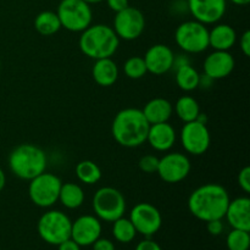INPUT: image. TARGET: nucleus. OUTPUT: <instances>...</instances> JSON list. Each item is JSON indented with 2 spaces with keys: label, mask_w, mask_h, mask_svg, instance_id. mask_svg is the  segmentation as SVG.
<instances>
[{
  "label": "nucleus",
  "mask_w": 250,
  "mask_h": 250,
  "mask_svg": "<svg viewBox=\"0 0 250 250\" xmlns=\"http://www.w3.org/2000/svg\"><path fill=\"white\" fill-rule=\"evenodd\" d=\"M229 200L226 188L217 183H207L193 190L188 198V209L200 221L222 220Z\"/></svg>",
  "instance_id": "obj_1"
},
{
  "label": "nucleus",
  "mask_w": 250,
  "mask_h": 250,
  "mask_svg": "<svg viewBox=\"0 0 250 250\" xmlns=\"http://www.w3.org/2000/svg\"><path fill=\"white\" fill-rule=\"evenodd\" d=\"M150 124L143 111L136 107L121 110L114 117L111 133L115 141L125 148H137L146 142Z\"/></svg>",
  "instance_id": "obj_2"
},
{
  "label": "nucleus",
  "mask_w": 250,
  "mask_h": 250,
  "mask_svg": "<svg viewBox=\"0 0 250 250\" xmlns=\"http://www.w3.org/2000/svg\"><path fill=\"white\" fill-rule=\"evenodd\" d=\"M78 46L81 51L93 60L111 58L120 45V38L107 24H90L81 32Z\"/></svg>",
  "instance_id": "obj_3"
},
{
  "label": "nucleus",
  "mask_w": 250,
  "mask_h": 250,
  "mask_svg": "<svg viewBox=\"0 0 250 250\" xmlns=\"http://www.w3.org/2000/svg\"><path fill=\"white\" fill-rule=\"evenodd\" d=\"M48 158L43 149L33 144H21L10 153L9 167L16 177L31 181L43 173Z\"/></svg>",
  "instance_id": "obj_4"
},
{
  "label": "nucleus",
  "mask_w": 250,
  "mask_h": 250,
  "mask_svg": "<svg viewBox=\"0 0 250 250\" xmlns=\"http://www.w3.org/2000/svg\"><path fill=\"white\" fill-rule=\"evenodd\" d=\"M72 221L60 210H49L38 220L37 231L45 243L56 246L71 238Z\"/></svg>",
  "instance_id": "obj_5"
},
{
  "label": "nucleus",
  "mask_w": 250,
  "mask_h": 250,
  "mask_svg": "<svg viewBox=\"0 0 250 250\" xmlns=\"http://www.w3.org/2000/svg\"><path fill=\"white\" fill-rule=\"evenodd\" d=\"M93 210L95 216L105 222H114L126 212V199L119 189L114 187H102L94 193Z\"/></svg>",
  "instance_id": "obj_6"
},
{
  "label": "nucleus",
  "mask_w": 250,
  "mask_h": 250,
  "mask_svg": "<svg viewBox=\"0 0 250 250\" xmlns=\"http://www.w3.org/2000/svg\"><path fill=\"white\" fill-rule=\"evenodd\" d=\"M56 14L61 27L70 32H83L92 24V7L83 0H61Z\"/></svg>",
  "instance_id": "obj_7"
},
{
  "label": "nucleus",
  "mask_w": 250,
  "mask_h": 250,
  "mask_svg": "<svg viewBox=\"0 0 250 250\" xmlns=\"http://www.w3.org/2000/svg\"><path fill=\"white\" fill-rule=\"evenodd\" d=\"M175 42L186 53H203L209 48V29L195 20L182 22L175 31Z\"/></svg>",
  "instance_id": "obj_8"
},
{
  "label": "nucleus",
  "mask_w": 250,
  "mask_h": 250,
  "mask_svg": "<svg viewBox=\"0 0 250 250\" xmlns=\"http://www.w3.org/2000/svg\"><path fill=\"white\" fill-rule=\"evenodd\" d=\"M62 182L54 173H43L29 181L28 195L31 202L39 208H50L59 200Z\"/></svg>",
  "instance_id": "obj_9"
},
{
  "label": "nucleus",
  "mask_w": 250,
  "mask_h": 250,
  "mask_svg": "<svg viewBox=\"0 0 250 250\" xmlns=\"http://www.w3.org/2000/svg\"><path fill=\"white\" fill-rule=\"evenodd\" d=\"M181 143L190 155L199 156L207 153L211 144V134L207 122L199 120L186 122L181 129Z\"/></svg>",
  "instance_id": "obj_10"
},
{
  "label": "nucleus",
  "mask_w": 250,
  "mask_h": 250,
  "mask_svg": "<svg viewBox=\"0 0 250 250\" xmlns=\"http://www.w3.org/2000/svg\"><path fill=\"white\" fill-rule=\"evenodd\" d=\"M146 28V19L143 12L137 7L127 6L126 9L116 12L114 19V27L116 36L124 41H134L139 38Z\"/></svg>",
  "instance_id": "obj_11"
},
{
  "label": "nucleus",
  "mask_w": 250,
  "mask_h": 250,
  "mask_svg": "<svg viewBox=\"0 0 250 250\" xmlns=\"http://www.w3.org/2000/svg\"><path fill=\"white\" fill-rule=\"evenodd\" d=\"M129 220L133 224L137 233L150 238L161 229L163 216L158 208L149 203H138L129 212Z\"/></svg>",
  "instance_id": "obj_12"
},
{
  "label": "nucleus",
  "mask_w": 250,
  "mask_h": 250,
  "mask_svg": "<svg viewBox=\"0 0 250 250\" xmlns=\"http://www.w3.org/2000/svg\"><path fill=\"white\" fill-rule=\"evenodd\" d=\"M192 170L189 158L182 153H168L159 159L158 175L166 183H180L188 177Z\"/></svg>",
  "instance_id": "obj_13"
},
{
  "label": "nucleus",
  "mask_w": 250,
  "mask_h": 250,
  "mask_svg": "<svg viewBox=\"0 0 250 250\" xmlns=\"http://www.w3.org/2000/svg\"><path fill=\"white\" fill-rule=\"evenodd\" d=\"M187 7L195 21L208 26L221 21L226 14L227 0H187Z\"/></svg>",
  "instance_id": "obj_14"
},
{
  "label": "nucleus",
  "mask_w": 250,
  "mask_h": 250,
  "mask_svg": "<svg viewBox=\"0 0 250 250\" xmlns=\"http://www.w3.org/2000/svg\"><path fill=\"white\" fill-rule=\"evenodd\" d=\"M102 237V222L97 216L83 215L72 222L71 239L81 247H89Z\"/></svg>",
  "instance_id": "obj_15"
},
{
  "label": "nucleus",
  "mask_w": 250,
  "mask_h": 250,
  "mask_svg": "<svg viewBox=\"0 0 250 250\" xmlns=\"http://www.w3.org/2000/svg\"><path fill=\"white\" fill-rule=\"evenodd\" d=\"M236 61L229 51L214 50L205 58L204 75L209 80H222L233 72Z\"/></svg>",
  "instance_id": "obj_16"
},
{
  "label": "nucleus",
  "mask_w": 250,
  "mask_h": 250,
  "mask_svg": "<svg viewBox=\"0 0 250 250\" xmlns=\"http://www.w3.org/2000/svg\"><path fill=\"white\" fill-rule=\"evenodd\" d=\"M143 59L148 72L160 76L173 67L175 54L170 46L165 44H155L146 50Z\"/></svg>",
  "instance_id": "obj_17"
},
{
  "label": "nucleus",
  "mask_w": 250,
  "mask_h": 250,
  "mask_svg": "<svg viewBox=\"0 0 250 250\" xmlns=\"http://www.w3.org/2000/svg\"><path fill=\"white\" fill-rule=\"evenodd\" d=\"M177 133L168 122L150 125L146 136L149 146L156 151H168L176 143Z\"/></svg>",
  "instance_id": "obj_18"
},
{
  "label": "nucleus",
  "mask_w": 250,
  "mask_h": 250,
  "mask_svg": "<svg viewBox=\"0 0 250 250\" xmlns=\"http://www.w3.org/2000/svg\"><path fill=\"white\" fill-rule=\"evenodd\" d=\"M227 222L232 229L250 232V199L248 197H239L229 200L225 214Z\"/></svg>",
  "instance_id": "obj_19"
},
{
  "label": "nucleus",
  "mask_w": 250,
  "mask_h": 250,
  "mask_svg": "<svg viewBox=\"0 0 250 250\" xmlns=\"http://www.w3.org/2000/svg\"><path fill=\"white\" fill-rule=\"evenodd\" d=\"M237 42V33L233 27L227 23H215L209 29V46L214 50L229 51Z\"/></svg>",
  "instance_id": "obj_20"
},
{
  "label": "nucleus",
  "mask_w": 250,
  "mask_h": 250,
  "mask_svg": "<svg viewBox=\"0 0 250 250\" xmlns=\"http://www.w3.org/2000/svg\"><path fill=\"white\" fill-rule=\"evenodd\" d=\"M119 66L111 58L98 59L92 68L93 80L100 87L114 85L119 78Z\"/></svg>",
  "instance_id": "obj_21"
},
{
  "label": "nucleus",
  "mask_w": 250,
  "mask_h": 250,
  "mask_svg": "<svg viewBox=\"0 0 250 250\" xmlns=\"http://www.w3.org/2000/svg\"><path fill=\"white\" fill-rule=\"evenodd\" d=\"M143 115L150 125L168 122L173 112V106L165 98H154L143 107Z\"/></svg>",
  "instance_id": "obj_22"
},
{
  "label": "nucleus",
  "mask_w": 250,
  "mask_h": 250,
  "mask_svg": "<svg viewBox=\"0 0 250 250\" xmlns=\"http://www.w3.org/2000/svg\"><path fill=\"white\" fill-rule=\"evenodd\" d=\"M66 209L75 210L82 207L84 203V192L77 183H62L59 193V200Z\"/></svg>",
  "instance_id": "obj_23"
},
{
  "label": "nucleus",
  "mask_w": 250,
  "mask_h": 250,
  "mask_svg": "<svg viewBox=\"0 0 250 250\" xmlns=\"http://www.w3.org/2000/svg\"><path fill=\"white\" fill-rule=\"evenodd\" d=\"M175 80L176 84L178 85L180 89L185 90V92H192L199 87L202 77L190 63H185V65L176 67Z\"/></svg>",
  "instance_id": "obj_24"
},
{
  "label": "nucleus",
  "mask_w": 250,
  "mask_h": 250,
  "mask_svg": "<svg viewBox=\"0 0 250 250\" xmlns=\"http://www.w3.org/2000/svg\"><path fill=\"white\" fill-rule=\"evenodd\" d=\"M34 28L39 34L48 37L58 33L62 27H61L58 14L46 10V11H42L37 15V17L34 19Z\"/></svg>",
  "instance_id": "obj_25"
},
{
  "label": "nucleus",
  "mask_w": 250,
  "mask_h": 250,
  "mask_svg": "<svg viewBox=\"0 0 250 250\" xmlns=\"http://www.w3.org/2000/svg\"><path fill=\"white\" fill-rule=\"evenodd\" d=\"M173 110H175L178 119L185 122V124L186 122L194 121L202 114L199 103L190 95H183V97L178 98Z\"/></svg>",
  "instance_id": "obj_26"
},
{
  "label": "nucleus",
  "mask_w": 250,
  "mask_h": 250,
  "mask_svg": "<svg viewBox=\"0 0 250 250\" xmlns=\"http://www.w3.org/2000/svg\"><path fill=\"white\" fill-rule=\"evenodd\" d=\"M76 176L78 181L88 186L95 185L102 180V168L92 160H82L76 165Z\"/></svg>",
  "instance_id": "obj_27"
},
{
  "label": "nucleus",
  "mask_w": 250,
  "mask_h": 250,
  "mask_svg": "<svg viewBox=\"0 0 250 250\" xmlns=\"http://www.w3.org/2000/svg\"><path fill=\"white\" fill-rule=\"evenodd\" d=\"M112 236L120 243H131L137 236V231L134 229L131 220L126 217H120L112 222Z\"/></svg>",
  "instance_id": "obj_28"
},
{
  "label": "nucleus",
  "mask_w": 250,
  "mask_h": 250,
  "mask_svg": "<svg viewBox=\"0 0 250 250\" xmlns=\"http://www.w3.org/2000/svg\"><path fill=\"white\" fill-rule=\"evenodd\" d=\"M226 246L229 250H249L250 234L249 231L232 229L227 234Z\"/></svg>",
  "instance_id": "obj_29"
},
{
  "label": "nucleus",
  "mask_w": 250,
  "mask_h": 250,
  "mask_svg": "<svg viewBox=\"0 0 250 250\" xmlns=\"http://www.w3.org/2000/svg\"><path fill=\"white\" fill-rule=\"evenodd\" d=\"M124 72L131 80L143 78L148 72L144 59L142 56H131L129 59H127L124 65Z\"/></svg>",
  "instance_id": "obj_30"
},
{
  "label": "nucleus",
  "mask_w": 250,
  "mask_h": 250,
  "mask_svg": "<svg viewBox=\"0 0 250 250\" xmlns=\"http://www.w3.org/2000/svg\"><path fill=\"white\" fill-rule=\"evenodd\" d=\"M138 166L143 172L146 173H156L159 167V158L155 155H144L139 159Z\"/></svg>",
  "instance_id": "obj_31"
},
{
  "label": "nucleus",
  "mask_w": 250,
  "mask_h": 250,
  "mask_svg": "<svg viewBox=\"0 0 250 250\" xmlns=\"http://www.w3.org/2000/svg\"><path fill=\"white\" fill-rule=\"evenodd\" d=\"M238 186L244 193H250V167L246 166L238 173Z\"/></svg>",
  "instance_id": "obj_32"
},
{
  "label": "nucleus",
  "mask_w": 250,
  "mask_h": 250,
  "mask_svg": "<svg viewBox=\"0 0 250 250\" xmlns=\"http://www.w3.org/2000/svg\"><path fill=\"white\" fill-rule=\"evenodd\" d=\"M224 227L222 220H211L207 222V229L211 236H220L224 232Z\"/></svg>",
  "instance_id": "obj_33"
},
{
  "label": "nucleus",
  "mask_w": 250,
  "mask_h": 250,
  "mask_svg": "<svg viewBox=\"0 0 250 250\" xmlns=\"http://www.w3.org/2000/svg\"><path fill=\"white\" fill-rule=\"evenodd\" d=\"M92 246L93 250H116L115 249V244L110 239L102 238V237H99Z\"/></svg>",
  "instance_id": "obj_34"
},
{
  "label": "nucleus",
  "mask_w": 250,
  "mask_h": 250,
  "mask_svg": "<svg viewBox=\"0 0 250 250\" xmlns=\"http://www.w3.org/2000/svg\"><path fill=\"white\" fill-rule=\"evenodd\" d=\"M134 250H163V249H161V247L159 246L155 241H153V239L150 238H146L137 244L136 249Z\"/></svg>",
  "instance_id": "obj_35"
},
{
  "label": "nucleus",
  "mask_w": 250,
  "mask_h": 250,
  "mask_svg": "<svg viewBox=\"0 0 250 250\" xmlns=\"http://www.w3.org/2000/svg\"><path fill=\"white\" fill-rule=\"evenodd\" d=\"M241 50L244 54V56H250V31H246L241 37Z\"/></svg>",
  "instance_id": "obj_36"
},
{
  "label": "nucleus",
  "mask_w": 250,
  "mask_h": 250,
  "mask_svg": "<svg viewBox=\"0 0 250 250\" xmlns=\"http://www.w3.org/2000/svg\"><path fill=\"white\" fill-rule=\"evenodd\" d=\"M106 4L110 10L114 12H119L128 6V0H106Z\"/></svg>",
  "instance_id": "obj_37"
},
{
  "label": "nucleus",
  "mask_w": 250,
  "mask_h": 250,
  "mask_svg": "<svg viewBox=\"0 0 250 250\" xmlns=\"http://www.w3.org/2000/svg\"><path fill=\"white\" fill-rule=\"evenodd\" d=\"M58 250H81V246H78L73 239L68 238L65 242L59 244Z\"/></svg>",
  "instance_id": "obj_38"
},
{
  "label": "nucleus",
  "mask_w": 250,
  "mask_h": 250,
  "mask_svg": "<svg viewBox=\"0 0 250 250\" xmlns=\"http://www.w3.org/2000/svg\"><path fill=\"white\" fill-rule=\"evenodd\" d=\"M5 185H6V176H5V172L0 167V192L4 189Z\"/></svg>",
  "instance_id": "obj_39"
},
{
  "label": "nucleus",
  "mask_w": 250,
  "mask_h": 250,
  "mask_svg": "<svg viewBox=\"0 0 250 250\" xmlns=\"http://www.w3.org/2000/svg\"><path fill=\"white\" fill-rule=\"evenodd\" d=\"M232 4L238 5V6H244V5H248L250 2V0H229Z\"/></svg>",
  "instance_id": "obj_40"
},
{
  "label": "nucleus",
  "mask_w": 250,
  "mask_h": 250,
  "mask_svg": "<svg viewBox=\"0 0 250 250\" xmlns=\"http://www.w3.org/2000/svg\"><path fill=\"white\" fill-rule=\"evenodd\" d=\"M83 1H85L87 4L92 5V4H99V2L104 1V0H83Z\"/></svg>",
  "instance_id": "obj_41"
},
{
  "label": "nucleus",
  "mask_w": 250,
  "mask_h": 250,
  "mask_svg": "<svg viewBox=\"0 0 250 250\" xmlns=\"http://www.w3.org/2000/svg\"><path fill=\"white\" fill-rule=\"evenodd\" d=\"M0 65H1V62H0Z\"/></svg>",
  "instance_id": "obj_42"
}]
</instances>
